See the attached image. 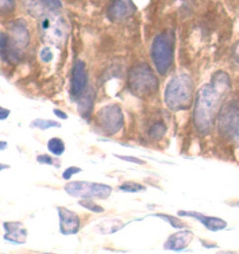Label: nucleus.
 <instances>
[{
    "label": "nucleus",
    "mask_w": 239,
    "mask_h": 254,
    "mask_svg": "<svg viewBox=\"0 0 239 254\" xmlns=\"http://www.w3.org/2000/svg\"><path fill=\"white\" fill-rule=\"evenodd\" d=\"M166 132V127L162 123H156L152 126L150 130V134L154 139L162 137Z\"/></svg>",
    "instance_id": "nucleus-20"
},
{
    "label": "nucleus",
    "mask_w": 239,
    "mask_h": 254,
    "mask_svg": "<svg viewBox=\"0 0 239 254\" xmlns=\"http://www.w3.org/2000/svg\"><path fill=\"white\" fill-rule=\"evenodd\" d=\"M66 24L61 17L55 14H49L43 16L40 22V28L43 38L56 45L58 42L66 37Z\"/></svg>",
    "instance_id": "nucleus-7"
},
{
    "label": "nucleus",
    "mask_w": 239,
    "mask_h": 254,
    "mask_svg": "<svg viewBox=\"0 0 239 254\" xmlns=\"http://www.w3.org/2000/svg\"><path fill=\"white\" fill-rule=\"evenodd\" d=\"M233 56L235 61L239 64V41L236 43L233 49Z\"/></svg>",
    "instance_id": "nucleus-28"
},
{
    "label": "nucleus",
    "mask_w": 239,
    "mask_h": 254,
    "mask_svg": "<svg viewBox=\"0 0 239 254\" xmlns=\"http://www.w3.org/2000/svg\"><path fill=\"white\" fill-rule=\"evenodd\" d=\"M96 126L105 135L118 133L123 124V115L119 106L109 105L98 111L95 119Z\"/></svg>",
    "instance_id": "nucleus-6"
},
{
    "label": "nucleus",
    "mask_w": 239,
    "mask_h": 254,
    "mask_svg": "<svg viewBox=\"0 0 239 254\" xmlns=\"http://www.w3.org/2000/svg\"><path fill=\"white\" fill-rule=\"evenodd\" d=\"M65 190L72 196L82 199H106L112 192V188L101 183L75 181L68 183Z\"/></svg>",
    "instance_id": "nucleus-5"
},
{
    "label": "nucleus",
    "mask_w": 239,
    "mask_h": 254,
    "mask_svg": "<svg viewBox=\"0 0 239 254\" xmlns=\"http://www.w3.org/2000/svg\"><path fill=\"white\" fill-rule=\"evenodd\" d=\"M193 82L189 75L180 73L174 76L166 87L165 101L174 111L189 108L192 102Z\"/></svg>",
    "instance_id": "nucleus-2"
},
{
    "label": "nucleus",
    "mask_w": 239,
    "mask_h": 254,
    "mask_svg": "<svg viewBox=\"0 0 239 254\" xmlns=\"http://www.w3.org/2000/svg\"><path fill=\"white\" fill-rule=\"evenodd\" d=\"M0 3H1V11H13L16 6L15 0H0Z\"/></svg>",
    "instance_id": "nucleus-24"
},
{
    "label": "nucleus",
    "mask_w": 239,
    "mask_h": 254,
    "mask_svg": "<svg viewBox=\"0 0 239 254\" xmlns=\"http://www.w3.org/2000/svg\"><path fill=\"white\" fill-rule=\"evenodd\" d=\"M3 225L5 230V234L4 235V240L16 244L25 243L28 232L24 228L22 222H4Z\"/></svg>",
    "instance_id": "nucleus-11"
},
{
    "label": "nucleus",
    "mask_w": 239,
    "mask_h": 254,
    "mask_svg": "<svg viewBox=\"0 0 239 254\" xmlns=\"http://www.w3.org/2000/svg\"><path fill=\"white\" fill-rule=\"evenodd\" d=\"M203 219H204L203 222L211 231H219V230L224 229L227 227L226 222L219 218H207L203 216Z\"/></svg>",
    "instance_id": "nucleus-16"
},
{
    "label": "nucleus",
    "mask_w": 239,
    "mask_h": 254,
    "mask_svg": "<svg viewBox=\"0 0 239 254\" xmlns=\"http://www.w3.org/2000/svg\"><path fill=\"white\" fill-rule=\"evenodd\" d=\"M42 7L49 10V12H55L56 13L58 10L62 8L61 1L60 0H40Z\"/></svg>",
    "instance_id": "nucleus-19"
},
{
    "label": "nucleus",
    "mask_w": 239,
    "mask_h": 254,
    "mask_svg": "<svg viewBox=\"0 0 239 254\" xmlns=\"http://www.w3.org/2000/svg\"><path fill=\"white\" fill-rule=\"evenodd\" d=\"M10 112V110L5 109L4 108H0V120H4L7 119Z\"/></svg>",
    "instance_id": "nucleus-30"
},
{
    "label": "nucleus",
    "mask_w": 239,
    "mask_h": 254,
    "mask_svg": "<svg viewBox=\"0 0 239 254\" xmlns=\"http://www.w3.org/2000/svg\"><path fill=\"white\" fill-rule=\"evenodd\" d=\"M136 7L132 0H114L107 10V16L112 22H120L132 16Z\"/></svg>",
    "instance_id": "nucleus-9"
},
{
    "label": "nucleus",
    "mask_w": 239,
    "mask_h": 254,
    "mask_svg": "<svg viewBox=\"0 0 239 254\" xmlns=\"http://www.w3.org/2000/svg\"><path fill=\"white\" fill-rule=\"evenodd\" d=\"M30 127H37L42 130H47L52 127H60L61 125L58 122L54 121V120H43V119H37L34 120L30 125Z\"/></svg>",
    "instance_id": "nucleus-14"
},
{
    "label": "nucleus",
    "mask_w": 239,
    "mask_h": 254,
    "mask_svg": "<svg viewBox=\"0 0 239 254\" xmlns=\"http://www.w3.org/2000/svg\"><path fill=\"white\" fill-rule=\"evenodd\" d=\"M159 83L156 73L146 63L135 66L129 72V89L138 97H149L154 94L159 88Z\"/></svg>",
    "instance_id": "nucleus-4"
},
{
    "label": "nucleus",
    "mask_w": 239,
    "mask_h": 254,
    "mask_svg": "<svg viewBox=\"0 0 239 254\" xmlns=\"http://www.w3.org/2000/svg\"><path fill=\"white\" fill-rule=\"evenodd\" d=\"M227 117V122H229L230 126L235 128L236 136L239 141V110L229 112Z\"/></svg>",
    "instance_id": "nucleus-18"
},
{
    "label": "nucleus",
    "mask_w": 239,
    "mask_h": 254,
    "mask_svg": "<svg viewBox=\"0 0 239 254\" xmlns=\"http://www.w3.org/2000/svg\"><path fill=\"white\" fill-rule=\"evenodd\" d=\"M82 171V169L81 168H78V167L76 166H71L69 168H68L66 171L63 172V178L64 180H68L72 177V175L74 174H78V173Z\"/></svg>",
    "instance_id": "nucleus-25"
},
{
    "label": "nucleus",
    "mask_w": 239,
    "mask_h": 254,
    "mask_svg": "<svg viewBox=\"0 0 239 254\" xmlns=\"http://www.w3.org/2000/svg\"><path fill=\"white\" fill-rule=\"evenodd\" d=\"M6 146H7V142H2V141H1V150H4V148H6Z\"/></svg>",
    "instance_id": "nucleus-31"
},
{
    "label": "nucleus",
    "mask_w": 239,
    "mask_h": 254,
    "mask_svg": "<svg viewBox=\"0 0 239 254\" xmlns=\"http://www.w3.org/2000/svg\"><path fill=\"white\" fill-rule=\"evenodd\" d=\"M60 232L64 235L76 234L79 231L80 221L78 215L65 207H58Z\"/></svg>",
    "instance_id": "nucleus-10"
},
{
    "label": "nucleus",
    "mask_w": 239,
    "mask_h": 254,
    "mask_svg": "<svg viewBox=\"0 0 239 254\" xmlns=\"http://www.w3.org/2000/svg\"><path fill=\"white\" fill-rule=\"evenodd\" d=\"M175 37L172 31H163L155 38L151 56L159 74L164 76L172 66L174 59Z\"/></svg>",
    "instance_id": "nucleus-3"
},
{
    "label": "nucleus",
    "mask_w": 239,
    "mask_h": 254,
    "mask_svg": "<svg viewBox=\"0 0 239 254\" xmlns=\"http://www.w3.org/2000/svg\"><path fill=\"white\" fill-rule=\"evenodd\" d=\"M40 57L43 63H49L53 60V53L50 48L45 47L40 51Z\"/></svg>",
    "instance_id": "nucleus-23"
},
{
    "label": "nucleus",
    "mask_w": 239,
    "mask_h": 254,
    "mask_svg": "<svg viewBox=\"0 0 239 254\" xmlns=\"http://www.w3.org/2000/svg\"><path fill=\"white\" fill-rule=\"evenodd\" d=\"M48 149L55 156H60L65 151V145L60 138H52L48 142Z\"/></svg>",
    "instance_id": "nucleus-15"
},
{
    "label": "nucleus",
    "mask_w": 239,
    "mask_h": 254,
    "mask_svg": "<svg viewBox=\"0 0 239 254\" xmlns=\"http://www.w3.org/2000/svg\"><path fill=\"white\" fill-rule=\"evenodd\" d=\"M53 111L54 114H55V116H57L58 118L61 119V120H67V114H66V113L63 112V111H62L61 110L55 109Z\"/></svg>",
    "instance_id": "nucleus-29"
},
{
    "label": "nucleus",
    "mask_w": 239,
    "mask_h": 254,
    "mask_svg": "<svg viewBox=\"0 0 239 254\" xmlns=\"http://www.w3.org/2000/svg\"><path fill=\"white\" fill-rule=\"evenodd\" d=\"M37 162L40 164H46V165H54V159L52 156L48 154L39 155L37 157Z\"/></svg>",
    "instance_id": "nucleus-26"
},
{
    "label": "nucleus",
    "mask_w": 239,
    "mask_h": 254,
    "mask_svg": "<svg viewBox=\"0 0 239 254\" xmlns=\"http://www.w3.org/2000/svg\"><path fill=\"white\" fill-rule=\"evenodd\" d=\"M117 157L120 158V159L123 160L128 161V162H134V163L140 164L143 165L145 164L146 162L141 160V159H138V158L133 157V156H116Z\"/></svg>",
    "instance_id": "nucleus-27"
},
{
    "label": "nucleus",
    "mask_w": 239,
    "mask_h": 254,
    "mask_svg": "<svg viewBox=\"0 0 239 254\" xmlns=\"http://www.w3.org/2000/svg\"><path fill=\"white\" fill-rule=\"evenodd\" d=\"M8 36L1 33L0 37V49H1V59L7 63H15L20 59V51L15 48V44H11Z\"/></svg>",
    "instance_id": "nucleus-13"
},
{
    "label": "nucleus",
    "mask_w": 239,
    "mask_h": 254,
    "mask_svg": "<svg viewBox=\"0 0 239 254\" xmlns=\"http://www.w3.org/2000/svg\"><path fill=\"white\" fill-rule=\"evenodd\" d=\"M88 83L85 71V64L82 60H78L74 65L71 80V96L75 100H80L83 96Z\"/></svg>",
    "instance_id": "nucleus-8"
},
{
    "label": "nucleus",
    "mask_w": 239,
    "mask_h": 254,
    "mask_svg": "<svg viewBox=\"0 0 239 254\" xmlns=\"http://www.w3.org/2000/svg\"><path fill=\"white\" fill-rule=\"evenodd\" d=\"M231 88V79L226 72L219 70L212 76L210 83L198 91L195 120L201 130H208L217 115L221 103Z\"/></svg>",
    "instance_id": "nucleus-1"
},
{
    "label": "nucleus",
    "mask_w": 239,
    "mask_h": 254,
    "mask_svg": "<svg viewBox=\"0 0 239 254\" xmlns=\"http://www.w3.org/2000/svg\"><path fill=\"white\" fill-rule=\"evenodd\" d=\"M80 205L83 207L84 208L88 209L91 211L94 212V213H100L104 211V209L101 206L98 205L95 202L91 200H81L79 202Z\"/></svg>",
    "instance_id": "nucleus-21"
},
{
    "label": "nucleus",
    "mask_w": 239,
    "mask_h": 254,
    "mask_svg": "<svg viewBox=\"0 0 239 254\" xmlns=\"http://www.w3.org/2000/svg\"><path fill=\"white\" fill-rule=\"evenodd\" d=\"M120 189L125 191L129 192H138L141 190H144L145 188L138 183H132V182H128V183H123Z\"/></svg>",
    "instance_id": "nucleus-22"
},
{
    "label": "nucleus",
    "mask_w": 239,
    "mask_h": 254,
    "mask_svg": "<svg viewBox=\"0 0 239 254\" xmlns=\"http://www.w3.org/2000/svg\"><path fill=\"white\" fill-rule=\"evenodd\" d=\"M12 42L19 49H25L29 44L30 36L24 21H15L10 26Z\"/></svg>",
    "instance_id": "nucleus-12"
},
{
    "label": "nucleus",
    "mask_w": 239,
    "mask_h": 254,
    "mask_svg": "<svg viewBox=\"0 0 239 254\" xmlns=\"http://www.w3.org/2000/svg\"><path fill=\"white\" fill-rule=\"evenodd\" d=\"M80 113L82 117L86 118L90 115L91 110H92V99H91V94H88L86 97L82 96L80 99Z\"/></svg>",
    "instance_id": "nucleus-17"
}]
</instances>
